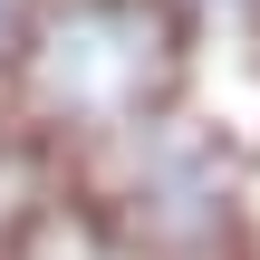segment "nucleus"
I'll return each instance as SVG.
<instances>
[{"mask_svg":"<svg viewBox=\"0 0 260 260\" xmlns=\"http://www.w3.org/2000/svg\"><path fill=\"white\" fill-rule=\"evenodd\" d=\"M183 68H193V19L174 0H39V29L0 87V116L39 154L87 164L135 125L174 116Z\"/></svg>","mask_w":260,"mask_h":260,"instance_id":"obj_1","label":"nucleus"},{"mask_svg":"<svg viewBox=\"0 0 260 260\" xmlns=\"http://www.w3.org/2000/svg\"><path fill=\"white\" fill-rule=\"evenodd\" d=\"M68 183L87 193V212L135 241L154 260H241V174H232V145L212 125H193L183 106L135 125L125 145L68 164Z\"/></svg>","mask_w":260,"mask_h":260,"instance_id":"obj_2","label":"nucleus"},{"mask_svg":"<svg viewBox=\"0 0 260 260\" xmlns=\"http://www.w3.org/2000/svg\"><path fill=\"white\" fill-rule=\"evenodd\" d=\"M0 260H154V251L116 241V232L87 212V193H77V183H58V193L19 222V241H0Z\"/></svg>","mask_w":260,"mask_h":260,"instance_id":"obj_3","label":"nucleus"},{"mask_svg":"<svg viewBox=\"0 0 260 260\" xmlns=\"http://www.w3.org/2000/svg\"><path fill=\"white\" fill-rule=\"evenodd\" d=\"M29 29H39V0H0V87H10L19 48H29Z\"/></svg>","mask_w":260,"mask_h":260,"instance_id":"obj_4","label":"nucleus"},{"mask_svg":"<svg viewBox=\"0 0 260 260\" xmlns=\"http://www.w3.org/2000/svg\"><path fill=\"white\" fill-rule=\"evenodd\" d=\"M183 19H203V10H251V0H174Z\"/></svg>","mask_w":260,"mask_h":260,"instance_id":"obj_5","label":"nucleus"},{"mask_svg":"<svg viewBox=\"0 0 260 260\" xmlns=\"http://www.w3.org/2000/svg\"><path fill=\"white\" fill-rule=\"evenodd\" d=\"M0 135H10V116H0Z\"/></svg>","mask_w":260,"mask_h":260,"instance_id":"obj_6","label":"nucleus"}]
</instances>
